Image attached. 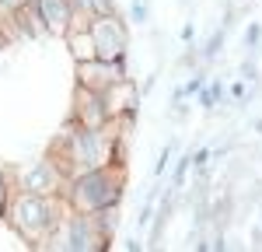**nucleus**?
Wrapping results in <instances>:
<instances>
[{"label":"nucleus","mask_w":262,"mask_h":252,"mask_svg":"<svg viewBox=\"0 0 262 252\" xmlns=\"http://www.w3.org/2000/svg\"><path fill=\"white\" fill-rule=\"evenodd\" d=\"M101 102H105V109H108L112 119H116V116H129V112L137 109V88L126 81V77H119L116 84H108V88L101 91Z\"/></svg>","instance_id":"nucleus-9"},{"label":"nucleus","mask_w":262,"mask_h":252,"mask_svg":"<svg viewBox=\"0 0 262 252\" xmlns=\"http://www.w3.org/2000/svg\"><path fill=\"white\" fill-rule=\"evenodd\" d=\"M119 77H126V60L91 56V60L77 63V88H88V91H105L108 84H116Z\"/></svg>","instance_id":"nucleus-6"},{"label":"nucleus","mask_w":262,"mask_h":252,"mask_svg":"<svg viewBox=\"0 0 262 252\" xmlns=\"http://www.w3.org/2000/svg\"><path fill=\"white\" fill-rule=\"evenodd\" d=\"M63 203L77 214H98V210L119 207L122 200V165H98L67 175L63 182Z\"/></svg>","instance_id":"nucleus-2"},{"label":"nucleus","mask_w":262,"mask_h":252,"mask_svg":"<svg viewBox=\"0 0 262 252\" xmlns=\"http://www.w3.org/2000/svg\"><path fill=\"white\" fill-rule=\"evenodd\" d=\"M74 123H77V126H91V130H98V126H108V123H112L108 109H105V102H101V91H88V88H77Z\"/></svg>","instance_id":"nucleus-7"},{"label":"nucleus","mask_w":262,"mask_h":252,"mask_svg":"<svg viewBox=\"0 0 262 252\" xmlns=\"http://www.w3.org/2000/svg\"><path fill=\"white\" fill-rule=\"evenodd\" d=\"M217 98H221V88H210V91L203 95V105H213Z\"/></svg>","instance_id":"nucleus-14"},{"label":"nucleus","mask_w":262,"mask_h":252,"mask_svg":"<svg viewBox=\"0 0 262 252\" xmlns=\"http://www.w3.org/2000/svg\"><path fill=\"white\" fill-rule=\"evenodd\" d=\"M67 42H70V53H74V60H77V63L98 56V49H95V39H91V28H88V25H70Z\"/></svg>","instance_id":"nucleus-10"},{"label":"nucleus","mask_w":262,"mask_h":252,"mask_svg":"<svg viewBox=\"0 0 262 252\" xmlns=\"http://www.w3.org/2000/svg\"><path fill=\"white\" fill-rule=\"evenodd\" d=\"M63 214H67L63 196H42V193H28V189L11 193L7 210H4L7 224H11L14 235H18L21 242H28V245H39L42 238L63 221Z\"/></svg>","instance_id":"nucleus-3"},{"label":"nucleus","mask_w":262,"mask_h":252,"mask_svg":"<svg viewBox=\"0 0 262 252\" xmlns=\"http://www.w3.org/2000/svg\"><path fill=\"white\" fill-rule=\"evenodd\" d=\"M11 193H14V186H11V175H7V168L0 165V217H4V210H7Z\"/></svg>","instance_id":"nucleus-12"},{"label":"nucleus","mask_w":262,"mask_h":252,"mask_svg":"<svg viewBox=\"0 0 262 252\" xmlns=\"http://www.w3.org/2000/svg\"><path fill=\"white\" fill-rule=\"evenodd\" d=\"M35 11L42 18V28L53 32V35H67L70 25H74V11H70V0H32Z\"/></svg>","instance_id":"nucleus-8"},{"label":"nucleus","mask_w":262,"mask_h":252,"mask_svg":"<svg viewBox=\"0 0 262 252\" xmlns=\"http://www.w3.org/2000/svg\"><path fill=\"white\" fill-rule=\"evenodd\" d=\"M91 28V39H95V49H98L101 60H122L126 56V25H122L116 14H98V18L88 21Z\"/></svg>","instance_id":"nucleus-5"},{"label":"nucleus","mask_w":262,"mask_h":252,"mask_svg":"<svg viewBox=\"0 0 262 252\" xmlns=\"http://www.w3.org/2000/svg\"><path fill=\"white\" fill-rule=\"evenodd\" d=\"M25 4H32V0H0V21H14L25 11Z\"/></svg>","instance_id":"nucleus-11"},{"label":"nucleus","mask_w":262,"mask_h":252,"mask_svg":"<svg viewBox=\"0 0 262 252\" xmlns=\"http://www.w3.org/2000/svg\"><path fill=\"white\" fill-rule=\"evenodd\" d=\"M63 182H67V175H63V168L56 165L53 154H46V158H39V161H32L28 168L18 172V189L42 193V196H60Z\"/></svg>","instance_id":"nucleus-4"},{"label":"nucleus","mask_w":262,"mask_h":252,"mask_svg":"<svg viewBox=\"0 0 262 252\" xmlns=\"http://www.w3.org/2000/svg\"><path fill=\"white\" fill-rule=\"evenodd\" d=\"M168 158H171V151H164L161 158H158V165H154V172H158V175H161L164 168H168Z\"/></svg>","instance_id":"nucleus-15"},{"label":"nucleus","mask_w":262,"mask_h":252,"mask_svg":"<svg viewBox=\"0 0 262 252\" xmlns=\"http://www.w3.org/2000/svg\"><path fill=\"white\" fill-rule=\"evenodd\" d=\"M56 158V165L63 168V175H74V172H84V168H98V165H122V144L119 137L112 133V123L108 126H63V133L56 137V144L49 151Z\"/></svg>","instance_id":"nucleus-1"},{"label":"nucleus","mask_w":262,"mask_h":252,"mask_svg":"<svg viewBox=\"0 0 262 252\" xmlns=\"http://www.w3.org/2000/svg\"><path fill=\"white\" fill-rule=\"evenodd\" d=\"M88 7H91V18H98V14H116L112 0H88Z\"/></svg>","instance_id":"nucleus-13"}]
</instances>
